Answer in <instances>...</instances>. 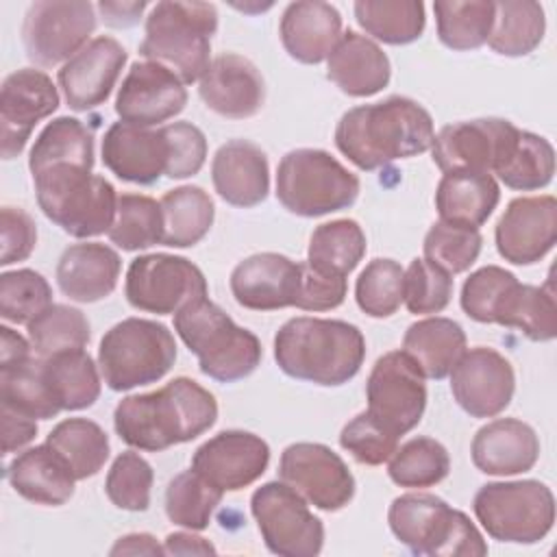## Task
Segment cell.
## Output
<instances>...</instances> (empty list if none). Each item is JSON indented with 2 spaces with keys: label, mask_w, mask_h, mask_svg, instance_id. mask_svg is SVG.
<instances>
[{
  "label": "cell",
  "mask_w": 557,
  "mask_h": 557,
  "mask_svg": "<svg viewBox=\"0 0 557 557\" xmlns=\"http://www.w3.org/2000/svg\"><path fill=\"white\" fill-rule=\"evenodd\" d=\"M215 420V396L187 376H176L154 392L126 396L113 411L117 437L148 453L191 442L207 433Z\"/></svg>",
  "instance_id": "6da1fadb"
},
{
  "label": "cell",
  "mask_w": 557,
  "mask_h": 557,
  "mask_svg": "<svg viewBox=\"0 0 557 557\" xmlns=\"http://www.w3.org/2000/svg\"><path fill=\"white\" fill-rule=\"evenodd\" d=\"M120 255L98 242L72 244L57 263L59 289L76 302H98L113 294L120 278Z\"/></svg>",
  "instance_id": "f546056e"
},
{
  "label": "cell",
  "mask_w": 557,
  "mask_h": 557,
  "mask_svg": "<svg viewBox=\"0 0 557 557\" xmlns=\"http://www.w3.org/2000/svg\"><path fill=\"white\" fill-rule=\"evenodd\" d=\"M146 2H98L96 11L100 13L102 22L113 28H128L141 20L146 11Z\"/></svg>",
  "instance_id": "be15d7a7"
},
{
  "label": "cell",
  "mask_w": 557,
  "mask_h": 557,
  "mask_svg": "<svg viewBox=\"0 0 557 557\" xmlns=\"http://www.w3.org/2000/svg\"><path fill=\"white\" fill-rule=\"evenodd\" d=\"M0 405L35 420H48L61 413V407L46 383L39 357L0 370Z\"/></svg>",
  "instance_id": "7bdbcfd3"
},
{
  "label": "cell",
  "mask_w": 557,
  "mask_h": 557,
  "mask_svg": "<svg viewBox=\"0 0 557 557\" xmlns=\"http://www.w3.org/2000/svg\"><path fill=\"white\" fill-rule=\"evenodd\" d=\"M0 416H2V453H15L30 444L37 435V420L28 418L11 407L0 405Z\"/></svg>",
  "instance_id": "94428289"
},
{
  "label": "cell",
  "mask_w": 557,
  "mask_h": 557,
  "mask_svg": "<svg viewBox=\"0 0 557 557\" xmlns=\"http://www.w3.org/2000/svg\"><path fill=\"white\" fill-rule=\"evenodd\" d=\"M507 187L518 191L542 189L555 174V150L550 141L531 131H520L507 161L494 172Z\"/></svg>",
  "instance_id": "7dc6e473"
},
{
  "label": "cell",
  "mask_w": 557,
  "mask_h": 557,
  "mask_svg": "<svg viewBox=\"0 0 557 557\" xmlns=\"http://www.w3.org/2000/svg\"><path fill=\"white\" fill-rule=\"evenodd\" d=\"M109 239L122 250H146L163 242L161 205L144 194L117 196L115 220L109 228Z\"/></svg>",
  "instance_id": "60d3db41"
},
{
  "label": "cell",
  "mask_w": 557,
  "mask_h": 557,
  "mask_svg": "<svg viewBox=\"0 0 557 557\" xmlns=\"http://www.w3.org/2000/svg\"><path fill=\"white\" fill-rule=\"evenodd\" d=\"M500 200L498 183L481 172H444L435 189V209L440 222L466 228H479L487 222Z\"/></svg>",
  "instance_id": "1f68e13d"
},
{
  "label": "cell",
  "mask_w": 557,
  "mask_h": 557,
  "mask_svg": "<svg viewBox=\"0 0 557 557\" xmlns=\"http://www.w3.org/2000/svg\"><path fill=\"white\" fill-rule=\"evenodd\" d=\"M520 128L503 117H476L453 122L433 137V163L442 172H496L511 154Z\"/></svg>",
  "instance_id": "9a60e30c"
},
{
  "label": "cell",
  "mask_w": 557,
  "mask_h": 557,
  "mask_svg": "<svg viewBox=\"0 0 557 557\" xmlns=\"http://www.w3.org/2000/svg\"><path fill=\"white\" fill-rule=\"evenodd\" d=\"M152 481V466L139 453L126 450L113 459L104 479V492L117 509L146 511L150 507Z\"/></svg>",
  "instance_id": "db71d44e"
},
{
  "label": "cell",
  "mask_w": 557,
  "mask_h": 557,
  "mask_svg": "<svg viewBox=\"0 0 557 557\" xmlns=\"http://www.w3.org/2000/svg\"><path fill=\"white\" fill-rule=\"evenodd\" d=\"M174 331L198 357V368L213 381L235 383L261 363L259 337L235 324L207 296L194 298L174 313Z\"/></svg>",
  "instance_id": "5b68a950"
},
{
  "label": "cell",
  "mask_w": 557,
  "mask_h": 557,
  "mask_svg": "<svg viewBox=\"0 0 557 557\" xmlns=\"http://www.w3.org/2000/svg\"><path fill=\"white\" fill-rule=\"evenodd\" d=\"M124 46L113 37H94L81 52L61 65L57 78L65 102L74 111H89L107 102L126 63Z\"/></svg>",
  "instance_id": "7402d4cb"
},
{
  "label": "cell",
  "mask_w": 557,
  "mask_h": 557,
  "mask_svg": "<svg viewBox=\"0 0 557 557\" xmlns=\"http://www.w3.org/2000/svg\"><path fill=\"white\" fill-rule=\"evenodd\" d=\"M511 292L500 326H511L524 333L533 342H550L557 335V305L550 281L546 285H524L518 283Z\"/></svg>",
  "instance_id": "b9f144b4"
},
{
  "label": "cell",
  "mask_w": 557,
  "mask_h": 557,
  "mask_svg": "<svg viewBox=\"0 0 557 557\" xmlns=\"http://www.w3.org/2000/svg\"><path fill=\"white\" fill-rule=\"evenodd\" d=\"M403 352L411 357L424 379L440 381L466 352V333L450 318H424L405 331Z\"/></svg>",
  "instance_id": "d6a6232c"
},
{
  "label": "cell",
  "mask_w": 557,
  "mask_h": 557,
  "mask_svg": "<svg viewBox=\"0 0 557 557\" xmlns=\"http://www.w3.org/2000/svg\"><path fill=\"white\" fill-rule=\"evenodd\" d=\"M28 342L35 357H50L63 350L85 348L91 333L89 322L81 309L70 305H50L35 320L26 324Z\"/></svg>",
  "instance_id": "ee69618b"
},
{
  "label": "cell",
  "mask_w": 557,
  "mask_h": 557,
  "mask_svg": "<svg viewBox=\"0 0 557 557\" xmlns=\"http://www.w3.org/2000/svg\"><path fill=\"white\" fill-rule=\"evenodd\" d=\"M91 170L94 165L81 161H54L30 170L44 215L78 239L109 233L117 209L115 187Z\"/></svg>",
  "instance_id": "277c9868"
},
{
  "label": "cell",
  "mask_w": 557,
  "mask_h": 557,
  "mask_svg": "<svg viewBox=\"0 0 557 557\" xmlns=\"http://www.w3.org/2000/svg\"><path fill=\"white\" fill-rule=\"evenodd\" d=\"M46 444H50L65 459L76 481L98 474L111 453L109 435L104 429L87 418L61 420L48 433Z\"/></svg>",
  "instance_id": "8d00e7d4"
},
{
  "label": "cell",
  "mask_w": 557,
  "mask_h": 557,
  "mask_svg": "<svg viewBox=\"0 0 557 557\" xmlns=\"http://www.w3.org/2000/svg\"><path fill=\"white\" fill-rule=\"evenodd\" d=\"M405 270L394 259H372L355 283V300L370 318H389L403 305Z\"/></svg>",
  "instance_id": "f907efd6"
},
{
  "label": "cell",
  "mask_w": 557,
  "mask_h": 557,
  "mask_svg": "<svg viewBox=\"0 0 557 557\" xmlns=\"http://www.w3.org/2000/svg\"><path fill=\"white\" fill-rule=\"evenodd\" d=\"M366 255V233L359 222L331 220L311 233L307 263L320 272L348 276Z\"/></svg>",
  "instance_id": "74e56055"
},
{
  "label": "cell",
  "mask_w": 557,
  "mask_h": 557,
  "mask_svg": "<svg viewBox=\"0 0 557 557\" xmlns=\"http://www.w3.org/2000/svg\"><path fill=\"white\" fill-rule=\"evenodd\" d=\"M278 479L322 511H339L355 496V476L344 459L324 444H289L278 461Z\"/></svg>",
  "instance_id": "2e32d148"
},
{
  "label": "cell",
  "mask_w": 557,
  "mask_h": 557,
  "mask_svg": "<svg viewBox=\"0 0 557 557\" xmlns=\"http://www.w3.org/2000/svg\"><path fill=\"white\" fill-rule=\"evenodd\" d=\"M435 137L431 113L407 96L348 109L335 126L337 150L363 172L422 154Z\"/></svg>",
  "instance_id": "7a4b0ae2"
},
{
  "label": "cell",
  "mask_w": 557,
  "mask_h": 557,
  "mask_svg": "<svg viewBox=\"0 0 557 557\" xmlns=\"http://www.w3.org/2000/svg\"><path fill=\"white\" fill-rule=\"evenodd\" d=\"M54 161H81L94 165V133L81 120L70 115L54 117L37 135L28 154V170Z\"/></svg>",
  "instance_id": "c3c4849f"
},
{
  "label": "cell",
  "mask_w": 557,
  "mask_h": 557,
  "mask_svg": "<svg viewBox=\"0 0 557 557\" xmlns=\"http://www.w3.org/2000/svg\"><path fill=\"white\" fill-rule=\"evenodd\" d=\"M453 296V276L426 259H413L405 270L403 302L409 313H440Z\"/></svg>",
  "instance_id": "11a10c76"
},
{
  "label": "cell",
  "mask_w": 557,
  "mask_h": 557,
  "mask_svg": "<svg viewBox=\"0 0 557 557\" xmlns=\"http://www.w3.org/2000/svg\"><path fill=\"white\" fill-rule=\"evenodd\" d=\"M398 440L400 437L385 431L368 411L357 413L339 433V446L366 466H381L389 461L398 448Z\"/></svg>",
  "instance_id": "9f6ffc18"
},
{
  "label": "cell",
  "mask_w": 557,
  "mask_h": 557,
  "mask_svg": "<svg viewBox=\"0 0 557 557\" xmlns=\"http://www.w3.org/2000/svg\"><path fill=\"white\" fill-rule=\"evenodd\" d=\"M494 2L490 0H437L433 13L440 41L457 52L476 50L487 44L494 24Z\"/></svg>",
  "instance_id": "ab89813d"
},
{
  "label": "cell",
  "mask_w": 557,
  "mask_h": 557,
  "mask_svg": "<svg viewBox=\"0 0 557 557\" xmlns=\"http://www.w3.org/2000/svg\"><path fill=\"white\" fill-rule=\"evenodd\" d=\"M7 479L22 498L46 507L65 505L74 496L76 483L72 468L50 444L20 453L7 466Z\"/></svg>",
  "instance_id": "4dcf8cb0"
},
{
  "label": "cell",
  "mask_w": 557,
  "mask_h": 557,
  "mask_svg": "<svg viewBox=\"0 0 557 557\" xmlns=\"http://www.w3.org/2000/svg\"><path fill=\"white\" fill-rule=\"evenodd\" d=\"M211 181L224 202L242 209L257 207L270 191L268 157L248 139H231L213 154Z\"/></svg>",
  "instance_id": "484cf974"
},
{
  "label": "cell",
  "mask_w": 557,
  "mask_h": 557,
  "mask_svg": "<svg viewBox=\"0 0 557 557\" xmlns=\"http://www.w3.org/2000/svg\"><path fill=\"white\" fill-rule=\"evenodd\" d=\"M52 305L48 281L28 268L0 276V315L13 324H28Z\"/></svg>",
  "instance_id": "816d5d0a"
},
{
  "label": "cell",
  "mask_w": 557,
  "mask_h": 557,
  "mask_svg": "<svg viewBox=\"0 0 557 557\" xmlns=\"http://www.w3.org/2000/svg\"><path fill=\"white\" fill-rule=\"evenodd\" d=\"M124 296L133 309L174 315L189 300L207 296V278L185 257L168 252L141 255L126 270Z\"/></svg>",
  "instance_id": "4fadbf2b"
},
{
  "label": "cell",
  "mask_w": 557,
  "mask_h": 557,
  "mask_svg": "<svg viewBox=\"0 0 557 557\" xmlns=\"http://www.w3.org/2000/svg\"><path fill=\"white\" fill-rule=\"evenodd\" d=\"M231 294L244 309L276 311L294 307L300 283V261L278 252H257L231 272Z\"/></svg>",
  "instance_id": "cb8c5ba5"
},
{
  "label": "cell",
  "mask_w": 557,
  "mask_h": 557,
  "mask_svg": "<svg viewBox=\"0 0 557 557\" xmlns=\"http://www.w3.org/2000/svg\"><path fill=\"white\" fill-rule=\"evenodd\" d=\"M176 361V342L157 320L126 318L111 326L98 346L102 381L113 392H128L163 379Z\"/></svg>",
  "instance_id": "ba28073f"
},
{
  "label": "cell",
  "mask_w": 557,
  "mask_h": 557,
  "mask_svg": "<svg viewBox=\"0 0 557 557\" xmlns=\"http://www.w3.org/2000/svg\"><path fill=\"white\" fill-rule=\"evenodd\" d=\"M355 17L370 37L389 46L420 39L426 24L424 4L418 0H359Z\"/></svg>",
  "instance_id": "f35d334b"
},
{
  "label": "cell",
  "mask_w": 557,
  "mask_h": 557,
  "mask_svg": "<svg viewBox=\"0 0 557 557\" xmlns=\"http://www.w3.org/2000/svg\"><path fill=\"white\" fill-rule=\"evenodd\" d=\"M274 359L292 379L337 387L361 370L366 339L350 322L300 315L276 331Z\"/></svg>",
  "instance_id": "3957f363"
},
{
  "label": "cell",
  "mask_w": 557,
  "mask_h": 557,
  "mask_svg": "<svg viewBox=\"0 0 557 557\" xmlns=\"http://www.w3.org/2000/svg\"><path fill=\"white\" fill-rule=\"evenodd\" d=\"M450 472V457L444 444L433 437H413L394 450L387 463L389 479L400 487H431Z\"/></svg>",
  "instance_id": "f6af8a7d"
},
{
  "label": "cell",
  "mask_w": 557,
  "mask_h": 557,
  "mask_svg": "<svg viewBox=\"0 0 557 557\" xmlns=\"http://www.w3.org/2000/svg\"><path fill=\"white\" fill-rule=\"evenodd\" d=\"M285 52L307 65L322 63L342 37L339 11L322 0H298L285 7L278 24Z\"/></svg>",
  "instance_id": "83f0119b"
},
{
  "label": "cell",
  "mask_w": 557,
  "mask_h": 557,
  "mask_svg": "<svg viewBox=\"0 0 557 557\" xmlns=\"http://www.w3.org/2000/svg\"><path fill=\"white\" fill-rule=\"evenodd\" d=\"M470 453L483 474L511 476L535 466L540 440L531 424L518 418H498L476 431Z\"/></svg>",
  "instance_id": "4316f807"
},
{
  "label": "cell",
  "mask_w": 557,
  "mask_h": 557,
  "mask_svg": "<svg viewBox=\"0 0 557 557\" xmlns=\"http://www.w3.org/2000/svg\"><path fill=\"white\" fill-rule=\"evenodd\" d=\"M472 509L490 537L511 544H535L555 522V496L533 479L485 483L474 494Z\"/></svg>",
  "instance_id": "30bf717a"
},
{
  "label": "cell",
  "mask_w": 557,
  "mask_h": 557,
  "mask_svg": "<svg viewBox=\"0 0 557 557\" xmlns=\"http://www.w3.org/2000/svg\"><path fill=\"white\" fill-rule=\"evenodd\" d=\"M483 237L479 228L453 226L446 222H435L424 235V259L440 270L453 274L466 272L479 257Z\"/></svg>",
  "instance_id": "f5cc1de1"
},
{
  "label": "cell",
  "mask_w": 557,
  "mask_h": 557,
  "mask_svg": "<svg viewBox=\"0 0 557 557\" xmlns=\"http://www.w3.org/2000/svg\"><path fill=\"white\" fill-rule=\"evenodd\" d=\"M494 239L505 261L537 263L557 242V200L548 194L513 198L496 222Z\"/></svg>",
  "instance_id": "ffe728a7"
},
{
  "label": "cell",
  "mask_w": 557,
  "mask_h": 557,
  "mask_svg": "<svg viewBox=\"0 0 557 557\" xmlns=\"http://www.w3.org/2000/svg\"><path fill=\"white\" fill-rule=\"evenodd\" d=\"M387 522L413 555L483 557L487 544L474 522L435 494L411 492L392 500Z\"/></svg>",
  "instance_id": "52a82bcc"
},
{
  "label": "cell",
  "mask_w": 557,
  "mask_h": 557,
  "mask_svg": "<svg viewBox=\"0 0 557 557\" xmlns=\"http://www.w3.org/2000/svg\"><path fill=\"white\" fill-rule=\"evenodd\" d=\"M250 511L270 553L315 557L324 546V524L287 483L270 481L255 490Z\"/></svg>",
  "instance_id": "8fae6325"
},
{
  "label": "cell",
  "mask_w": 557,
  "mask_h": 557,
  "mask_svg": "<svg viewBox=\"0 0 557 557\" xmlns=\"http://www.w3.org/2000/svg\"><path fill=\"white\" fill-rule=\"evenodd\" d=\"M96 30V7L85 0H39L26 9L22 44L41 67L67 63Z\"/></svg>",
  "instance_id": "7c38bea8"
},
{
  "label": "cell",
  "mask_w": 557,
  "mask_h": 557,
  "mask_svg": "<svg viewBox=\"0 0 557 557\" xmlns=\"http://www.w3.org/2000/svg\"><path fill=\"white\" fill-rule=\"evenodd\" d=\"M494 24L487 46L503 57L531 54L546 30V17L540 2L533 0H503L494 2Z\"/></svg>",
  "instance_id": "d590c367"
},
{
  "label": "cell",
  "mask_w": 557,
  "mask_h": 557,
  "mask_svg": "<svg viewBox=\"0 0 557 557\" xmlns=\"http://www.w3.org/2000/svg\"><path fill=\"white\" fill-rule=\"evenodd\" d=\"M33 346L26 337H22L11 326H0V370L15 368L33 359Z\"/></svg>",
  "instance_id": "6125c7cd"
},
{
  "label": "cell",
  "mask_w": 557,
  "mask_h": 557,
  "mask_svg": "<svg viewBox=\"0 0 557 557\" xmlns=\"http://www.w3.org/2000/svg\"><path fill=\"white\" fill-rule=\"evenodd\" d=\"M359 187L357 174L320 148L289 150L276 168V198L300 218H320L352 207Z\"/></svg>",
  "instance_id": "9c48e42d"
},
{
  "label": "cell",
  "mask_w": 557,
  "mask_h": 557,
  "mask_svg": "<svg viewBox=\"0 0 557 557\" xmlns=\"http://www.w3.org/2000/svg\"><path fill=\"white\" fill-rule=\"evenodd\" d=\"M0 235L2 252L0 265H11L30 257L37 244L35 220L20 207H2L0 211Z\"/></svg>",
  "instance_id": "91938a15"
},
{
  "label": "cell",
  "mask_w": 557,
  "mask_h": 557,
  "mask_svg": "<svg viewBox=\"0 0 557 557\" xmlns=\"http://www.w3.org/2000/svg\"><path fill=\"white\" fill-rule=\"evenodd\" d=\"M348 283L346 276L326 274L300 261V283L294 307L302 311H331L339 307L346 298Z\"/></svg>",
  "instance_id": "680465c9"
},
{
  "label": "cell",
  "mask_w": 557,
  "mask_h": 557,
  "mask_svg": "<svg viewBox=\"0 0 557 557\" xmlns=\"http://www.w3.org/2000/svg\"><path fill=\"white\" fill-rule=\"evenodd\" d=\"M41 370L61 411L87 409L100 396L102 374L85 348L50 355L41 359Z\"/></svg>",
  "instance_id": "836d02e7"
},
{
  "label": "cell",
  "mask_w": 557,
  "mask_h": 557,
  "mask_svg": "<svg viewBox=\"0 0 557 557\" xmlns=\"http://www.w3.org/2000/svg\"><path fill=\"white\" fill-rule=\"evenodd\" d=\"M270 463V446L250 431H220L200 444L191 457V470L222 492L252 485Z\"/></svg>",
  "instance_id": "44dd1931"
},
{
  "label": "cell",
  "mask_w": 557,
  "mask_h": 557,
  "mask_svg": "<svg viewBox=\"0 0 557 557\" xmlns=\"http://www.w3.org/2000/svg\"><path fill=\"white\" fill-rule=\"evenodd\" d=\"M185 104L187 89L183 81L154 61H135L115 96L120 122L144 128L172 120Z\"/></svg>",
  "instance_id": "d6986e66"
},
{
  "label": "cell",
  "mask_w": 557,
  "mask_h": 557,
  "mask_svg": "<svg viewBox=\"0 0 557 557\" xmlns=\"http://www.w3.org/2000/svg\"><path fill=\"white\" fill-rule=\"evenodd\" d=\"M222 496V490L213 487L189 468L168 483L165 516L178 527H185L189 531H202L209 527Z\"/></svg>",
  "instance_id": "bcb514c9"
},
{
  "label": "cell",
  "mask_w": 557,
  "mask_h": 557,
  "mask_svg": "<svg viewBox=\"0 0 557 557\" xmlns=\"http://www.w3.org/2000/svg\"><path fill=\"white\" fill-rule=\"evenodd\" d=\"M102 163L120 181L154 185L170 163V141L165 128H144L115 122L102 137Z\"/></svg>",
  "instance_id": "603a6c76"
},
{
  "label": "cell",
  "mask_w": 557,
  "mask_h": 557,
  "mask_svg": "<svg viewBox=\"0 0 557 557\" xmlns=\"http://www.w3.org/2000/svg\"><path fill=\"white\" fill-rule=\"evenodd\" d=\"M163 548L168 555H215L218 553L209 540L194 535V531H189V529L170 533L165 537Z\"/></svg>",
  "instance_id": "e7e4bbea"
},
{
  "label": "cell",
  "mask_w": 557,
  "mask_h": 557,
  "mask_svg": "<svg viewBox=\"0 0 557 557\" xmlns=\"http://www.w3.org/2000/svg\"><path fill=\"white\" fill-rule=\"evenodd\" d=\"M59 109L52 78L35 67L11 72L0 89V152L2 159L22 154L33 128Z\"/></svg>",
  "instance_id": "e0dca14e"
},
{
  "label": "cell",
  "mask_w": 557,
  "mask_h": 557,
  "mask_svg": "<svg viewBox=\"0 0 557 557\" xmlns=\"http://www.w3.org/2000/svg\"><path fill=\"white\" fill-rule=\"evenodd\" d=\"M520 281L500 265H485L472 272L461 287V309L481 324H498L500 311Z\"/></svg>",
  "instance_id": "681fc988"
},
{
  "label": "cell",
  "mask_w": 557,
  "mask_h": 557,
  "mask_svg": "<svg viewBox=\"0 0 557 557\" xmlns=\"http://www.w3.org/2000/svg\"><path fill=\"white\" fill-rule=\"evenodd\" d=\"M163 128L170 141V163L165 176L172 181H181L198 174L207 159L205 133L191 122H172Z\"/></svg>",
  "instance_id": "6f0895ef"
},
{
  "label": "cell",
  "mask_w": 557,
  "mask_h": 557,
  "mask_svg": "<svg viewBox=\"0 0 557 557\" xmlns=\"http://www.w3.org/2000/svg\"><path fill=\"white\" fill-rule=\"evenodd\" d=\"M198 83L202 102L228 120L252 117L265 102L261 72L252 61L235 52L215 57Z\"/></svg>",
  "instance_id": "d4e9b609"
},
{
  "label": "cell",
  "mask_w": 557,
  "mask_h": 557,
  "mask_svg": "<svg viewBox=\"0 0 557 557\" xmlns=\"http://www.w3.org/2000/svg\"><path fill=\"white\" fill-rule=\"evenodd\" d=\"M163 211V246H196L211 228L215 218L213 198L198 185H181L165 191L159 200Z\"/></svg>",
  "instance_id": "e575fe53"
},
{
  "label": "cell",
  "mask_w": 557,
  "mask_h": 557,
  "mask_svg": "<svg viewBox=\"0 0 557 557\" xmlns=\"http://www.w3.org/2000/svg\"><path fill=\"white\" fill-rule=\"evenodd\" d=\"M368 413L392 435L403 437L418 426L426 407L424 376L403 350L379 357L366 383Z\"/></svg>",
  "instance_id": "5bb4252c"
},
{
  "label": "cell",
  "mask_w": 557,
  "mask_h": 557,
  "mask_svg": "<svg viewBox=\"0 0 557 557\" xmlns=\"http://www.w3.org/2000/svg\"><path fill=\"white\" fill-rule=\"evenodd\" d=\"M218 9L211 2H157L144 26L139 54L174 72L183 85L200 81L209 67Z\"/></svg>",
  "instance_id": "8992f818"
},
{
  "label": "cell",
  "mask_w": 557,
  "mask_h": 557,
  "mask_svg": "<svg viewBox=\"0 0 557 557\" xmlns=\"http://www.w3.org/2000/svg\"><path fill=\"white\" fill-rule=\"evenodd\" d=\"M326 76L339 91L352 98H368L387 87L392 65L374 39L344 30L326 59Z\"/></svg>",
  "instance_id": "f1b7e54d"
},
{
  "label": "cell",
  "mask_w": 557,
  "mask_h": 557,
  "mask_svg": "<svg viewBox=\"0 0 557 557\" xmlns=\"http://www.w3.org/2000/svg\"><path fill=\"white\" fill-rule=\"evenodd\" d=\"M165 548L150 533H128L120 537L109 555H163Z\"/></svg>",
  "instance_id": "03108f58"
},
{
  "label": "cell",
  "mask_w": 557,
  "mask_h": 557,
  "mask_svg": "<svg viewBox=\"0 0 557 557\" xmlns=\"http://www.w3.org/2000/svg\"><path fill=\"white\" fill-rule=\"evenodd\" d=\"M516 389L511 363L494 348L476 346L466 350L450 370V392L457 405L472 418L503 413Z\"/></svg>",
  "instance_id": "ac0fdd59"
}]
</instances>
